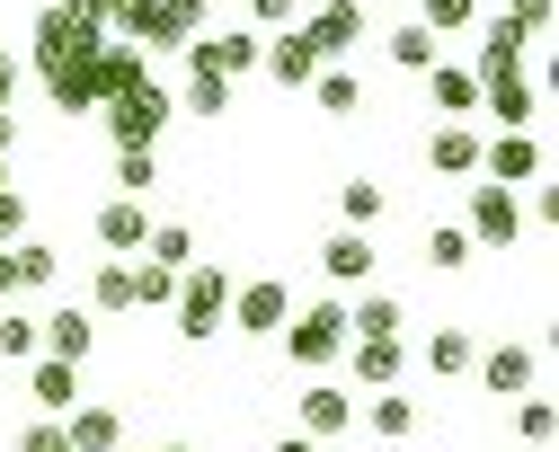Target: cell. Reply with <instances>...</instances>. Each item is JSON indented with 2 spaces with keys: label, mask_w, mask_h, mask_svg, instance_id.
<instances>
[{
  "label": "cell",
  "mask_w": 559,
  "mask_h": 452,
  "mask_svg": "<svg viewBox=\"0 0 559 452\" xmlns=\"http://www.w3.org/2000/svg\"><path fill=\"white\" fill-rule=\"evenodd\" d=\"M169 311H178V337H187V346H214V337H223V311H231V266H223V258H195V266L178 275V301H169Z\"/></svg>",
  "instance_id": "cell-1"
},
{
  "label": "cell",
  "mask_w": 559,
  "mask_h": 452,
  "mask_svg": "<svg viewBox=\"0 0 559 452\" xmlns=\"http://www.w3.org/2000/svg\"><path fill=\"white\" fill-rule=\"evenodd\" d=\"M275 337H285V355H294L302 372H329V364L346 355V301H337V293L302 301V311H294L285 329H275Z\"/></svg>",
  "instance_id": "cell-2"
},
{
  "label": "cell",
  "mask_w": 559,
  "mask_h": 452,
  "mask_svg": "<svg viewBox=\"0 0 559 452\" xmlns=\"http://www.w3.org/2000/svg\"><path fill=\"white\" fill-rule=\"evenodd\" d=\"M169 90L160 81H143V90H124V98H107V133H116V151H160V133H169Z\"/></svg>",
  "instance_id": "cell-3"
},
{
  "label": "cell",
  "mask_w": 559,
  "mask_h": 452,
  "mask_svg": "<svg viewBox=\"0 0 559 452\" xmlns=\"http://www.w3.org/2000/svg\"><path fill=\"white\" fill-rule=\"evenodd\" d=\"M258 53H266V36H258V27H204V36L187 45V62L204 71V81H249Z\"/></svg>",
  "instance_id": "cell-4"
},
{
  "label": "cell",
  "mask_w": 559,
  "mask_h": 452,
  "mask_svg": "<svg viewBox=\"0 0 559 452\" xmlns=\"http://www.w3.org/2000/svg\"><path fill=\"white\" fill-rule=\"evenodd\" d=\"M240 337H275L294 320V293H285V275H249V284H231V311H223Z\"/></svg>",
  "instance_id": "cell-5"
},
{
  "label": "cell",
  "mask_w": 559,
  "mask_h": 452,
  "mask_svg": "<svg viewBox=\"0 0 559 452\" xmlns=\"http://www.w3.org/2000/svg\"><path fill=\"white\" fill-rule=\"evenodd\" d=\"M471 249H515L524 240V204H515V187H471Z\"/></svg>",
  "instance_id": "cell-6"
},
{
  "label": "cell",
  "mask_w": 559,
  "mask_h": 452,
  "mask_svg": "<svg viewBox=\"0 0 559 452\" xmlns=\"http://www.w3.org/2000/svg\"><path fill=\"white\" fill-rule=\"evenodd\" d=\"M107 27H81V19H62V10H36V36H27V62L53 71V62H90Z\"/></svg>",
  "instance_id": "cell-7"
},
{
  "label": "cell",
  "mask_w": 559,
  "mask_h": 452,
  "mask_svg": "<svg viewBox=\"0 0 559 452\" xmlns=\"http://www.w3.org/2000/svg\"><path fill=\"white\" fill-rule=\"evenodd\" d=\"M542 142L533 133H498V142H479V178L488 187H542Z\"/></svg>",
  "instance_id": "cell-8"
},
{
  "label": "cell",
  "mask_w": 559,
  "mask_h": 452,
  "mask_svg": "<svg viewBox=\"0 0 559 452\" xmlns=\"http://www.w3.org/2000/svg\"><path fill=\"white\" fill-rule=\"evenodd\" d=\"M204 19H214V0H152V19H143V53H178V45H195L204 36Z\"/></svg>",
  "instance_id": "cell-9"
},
{
  "label": "cell",
  "mask_w": 559,
  "mask_h": 452,
  "mask_svg": "<svg viewBox=\"0 0 559 452\" xmlns=\"http://www.w3.org/2000/svg\"><path fill=\"white\" fill-rule=\"evenodd\" d=\"M373 266H382L373 231H329V240H320V275H329L337 293H365V284H373Z\"/></svg>",
  "instance_id": "cell-10"
},
{
  "label": "cell",
  "mask_w": 559,
  "mask_h": 452,
  "mask_svg": "<svg viewBox=\"0 0 559 452\" xmlns=\"http://www.w3.org/2000/svg\"><path fill=\"white\" fill-rule=\"evenodd\" d=\"M471 372H479V391H488V400H533V382H542V355H533V346H488Z\"/></svg>",
  "instance_id": "cell-11"
},
{
  "label": "cell",
  "mask_w": 559,
  "mask_h": 452,
  "mask_svg": "<svg viewBox=\"0 0 559 452\" xmlns=\"http://www.w3.org/2000/svg\"><path fill=\"white\" fill-rule=\"evenodd\" d=\"M258 71H266L275 90H311V81H320V45H311V27H285V36H266Z\"/></svg>",
  "instance_id": "cell-12"
},
{
  "label": "cell",
  "mask_w": 559,
  "mask_h": 452,
  "mask_svg": "<svg viewBox=\"0 0 559 452\" xmlns=\"http://www.w3.org/2000/svg\"><path fill=\"white\" fill-rule=\"evenodd\" d=\"M143 81H152V53H143V45L98 36V53H90V90H98V107H107V98H124V90H143Z\"/></svg>",
  "instance_id": "cell-13"
},
{
  "label": "cell",
  "mask_w": 559,
  "mask_h": 452,
  "mask_svg": "<svg viewBox=\"0 0 559 452\" xmlns=\"http://www.w3.org/2000/svg\"><path fill=\"white\" fill-rule=\"evenodd\" d=\"M294 417H302V435H311V443H337L346 426H356V391H337V382H302Z\"/></svg>",
  "instance_id": "cell-14"
},
{
  "label": "cell",
  "mask_w": 559,
  "mask_h": 452,
  "mask_svg": "<svg viewBox=\"0 0 559 452\" xmlns=\"http://www.w3.org/2000/svg\"><path fill=\"white\" fill-rule=\"evenodd\" d=\"M36 337H45V355H53V364H90V355H98V320L81 311V301L45 311V320H36Z\"/></svg>",
  "instance_id": "cell-15"
},
{
  "label": "cell",
  "mask_w": 559,
  "mask_h": 452,
  "mask_svg": "<svg viewBox=\"0 0 559 452\" xmlns=\"http://www.w3.org/2000/svg\"><path fill=\"white\" fill-rule=\"evenodd\" d=\"M311 45H320V62H346V53L365 45V0H320Z\"/></svg>",
  "instance_id": "cell-16"
},
{
  "label": "cell",
  "mask_w": 559,
  "mask_h": 452,
  "mask_svg": "<svg viewBox=\"0 0 559 452\" xmlns=\"http://www.w3.org/2000/svg\"><path fill=\"white\" fill-rule=\"evenodd\" d=\"M524 53H533V27H524V19H488V36H479V71H471V81H507V71H524Z\"/></svg>",
  "instance_id": "cell-17"
},
{
  "label": "cell",
  "mask_w": 559,
  "mask_h": 452,
  "mask_svg": "<svg viewBox=\"0 0 559 452\" xmlns=\"http://www.w3.org/2000/svg\"><path fill=\"white\" fill-rule=\"evenodd\" d=\"M346 364H356V382H365V391H400L408 337H346Z\"/></svg>",
  "instance_id": "cell-18"
},
{
  "label": "cell",
  "mask_w": 559,
  "mask_h": 452,
  "mask_svg": "<svg viewBox=\"0 0 559 452\" xmlns=\"http://www.w3.org/2000/svg\"><path fill=\"white\" fill-rule=\"evenodd\" d=\"M479 107L498 116L507 133H524V124L542 116V81H524V71H507V81H479Z\"/></svg>",
  "instance_id": "cell-19"
},
{
  "label": "cell",
  "mask_w": 559,
  "mask_h": 452,
  "mask_svg": "<svg viewBox=\"0 0 559 452\" xmlns=\"http://www.w3.org/2000/svg\"><path fill=\"white\" fill-rule=\"evenodd\" d=\"M427 169L479 187V124H436V133H427Z\"/></svg>",
  "instance_id": "cell-20"
},
{
  "label": "cell",
  "mask_w": 559,
  "mask_h": 452,
  "mask_svg": "<svg viewBox=\"0 0 559 452\" xmlns=\"http://www.w3.org/2000/svg\"><path fill=\"white\" fill-rule=\"evenodd\" d=\"M90 231H98V249L133 258V249L152 240V204H133V195H116V204H98V222H90Z\"/></svg>",
  "instance_id": "cell-21"
},
{
  "label": "cell",
  "mask_w": 559,
  "mask_h": 452,
  "mask_svg": "<svg viewBox=\"0 0 559 452\" xmlns=\"http://www.w3.org/2000/svg\"><path fill=\"white\" fill-rule=\"evenodd\" d=\"M27 391H36V408H45V417H72V408H81V364L36 355V364H27Z\"/></svg>",
  "instance_id": "cell-22"
},
{
  "label": "cell",
  "mask_w": 559,
  "mask_h": 452,
  "mask_svg": "<svg viewBox=\"0 0 559 452\" xmlns=\"http://www.w3.org/2000/svg\"><path fill=\"white\" fill-rule=\"evenodd\" d=\"M346 337H408V301L400 293H356L346 301Z\"/></svg>",
  "instance_id": "cell-23"
},
{
  "label": "cell",
  "mask_w": 559,
  "mask_h": 452,
  "mask_svg": "<svg viewBox=\"0 0 559 452\" xmlns=\"http://www.w3.org/2000/svg\"><path fill=\"white\" fill-rule=\"evenodd\" d=\"M0 275H10V301H19V293H45V284L62 275V249H45V240H19V249H0Z\"/></svg>",
  "instance_id": "cell-24"
},
{
  "label": "cell",
  "mask_w": 559,
  "mask_h": 452,
  "mask_svg": "<svg viewBox=\"0 0 559 452\" xmlns=\"http://www.w3.org/2000/svg\"><path fill=\"white\" fill-rule=\"evenodd\" d=\"M417 417H427V408H417L408 391H365V408H356V426H373L382 443H408V435H417Z\"/></svg>",
  "instance_id": "cell-25"
},
{
  "label": "cell",
  "mask_w": 559,
  "mask_h": 452,
  "mask_svg": "<svg viewBox=\"0 0 559 452\" xmlns=\"http://www.w3.org/2000/svg\"><path fill=\"white\" fill-rule=\"evenodd\" d=\"M417 364H427L436 382H462V372L479 364V337H471V329H427V346H417Z\"/></svg>",
  "instance_id": "cell-26"
},
{
  "label": "cell",
  "mask_w": 559,
  "mask_h": 452,
  "mask_svg": "<svg viewBox=\"0 0 559 452\" xmlns=\"http://www.w3.org/2000/svg\"><path fill=\"white\" fill-rule=\"evenodd\" d=\"M427 98L444 107V124H471V116H479V81H471L462 62H436V71H427Z\"/></svg>",
  "instance_id": "cell-27"
},
{
  "label": "cell",
  "mask_w": 559,
  "mask_h": 452,
  "mask_svg": "<svg viewBox=\"0 0 559 452\" xmlns=\"http://www.w3.org/2000/svg\"><path fill=\"white\" fill-rule=\"evenodd\" d=\"M62 443L72 452H116L124 443V408H72L62 417Z\"/></svg>",
  "instance_id": "cell-28"
},
{
  "label": "cell",
  "mask_w": 559,
  "mask_h": 452,
  "mask_svg": "<svg viewBox=\"0 0 559 452\" xmlns=\"http://www.w3.org/2000/svg\"><path fill=\"white\" fill-rule=\"evenodd\" d=\"M311 98H320V116H365V81H356V71H346V62H320V81H311Z\"/></svg>",
  "instance_id": "cell-29"
},
{
  "label": "cell",
  "mask_w": 559,
  "mask_h": 452,
  "mask_svg": "<svg viewBox=\"0 0 559 452\" xmlns=\"http://www.w3.org/2000/svg\"><path fill=\"white\" fill-rule=\"evenodd\" d=\"M116 311H133V266H124V258H107V266L90 275V320H116Z\"/></svg>",
  "instance_id": "cell-30"
},
{
  "label": "cell",
  "mask_w": 559,
  "mask_h": 452,
  "mask_svg": "<svg viewBox=\"0 0 559 452\" xmlns=\"http://www.w3.org/2000/svg\"><path fill=\"white\" fill-rule=\"evenodd\" d=\"M143 266H169V275H187V266H195V231H187V222H152Z\"/></svg>",
  "instance_id": "cell-31"
},
{
  "label": "cell",
  "mask_w": 559,
  "mask_h": 452,
  "mask_svg": "<svg viewBox=\"0 0 559 452\" xmlns=\"http://www.w3.org/2000/svg\"><path fill=\"white\" fill-rule=\"evenodd\" d=\"M382 204H391V195H382L373 178H346V187H337V231H373Z\"/></svg>",
  "instance_id": "cell-32"
},
{
  "label": "cell",
  "mask_w": 559,
  "mask_h": 452,
  "mask_svg": "<svg viewBox=\"0 0 559 452\" xmlns=\"http://www.w3.org/2000/svg\"><path fill=\"white\" fill-rule=\"evenodd\" d=\"M178 116H204V124H223L231 116V81H204V71H187V90L169 98Z\"/></svg>",
  "instance_id": "cell-33"
},
{
  "label": "cell",
  "mask_w": 559,
  "mask_h": 452,
  "mask_svg": "<svg viewBox=\"0 0 559 452\" xmlns=\"http://www.w3.org/2000/svg\"><path fill=\"white\" fill-rule=\"evenodd\" d=\"M45 90H53V107H62V116H90V107H98L90 62H53V71H45Z\"/></svg>",
  "instance_id": "cell-34"
},
{
  "label": "cell",
  "mask_w": 559,
  "mask_h": 452,
  "mask_svg": "<svg viewBox=\"0 0 559 452\" xmlns=\"http://www.w3.org/2000/svg\"><path fill=\"white\" fill-rule=\"evenodd\" d=\"M382 53H391L400 71H417V81H427V71H436V36L417 27V19H408V27H391V36H382Z\"/></svg>",
  "instance_id": "cell-35"
},
{
  "label": "cell",
  "mask_w": 559,
  "mask_h": 452,
  "mask_svg": "<svg viewBox=\"0 0 559 452\" xmlns=\"http://www.w3.org/2000/svg\"><path fill=\"white\" fill-rule=\"evenodd\" d=\"M36 355H45L36 311H19V301H10V311H0V364H36Z\"/></svg>",
  "instance_id": "cell-36"
},
{
  "label": "cell",
  "mask_w": 559,
  "mask_h": 452,
  "mask_svg": "<svg viewBox=\"0 0 559 452\" xmlns=\"http://www.w3.org/2000/svg\"><path fill=\"white\" fill-rule=\"evenodd\" d=\"M427 266H436V275L471 266V231H462V222H427Z\"/></svg>",
  "instance_id": "cell-37"
},
{
  "label": "cell",
  "mask_w": 559,
  "mask_h": 452,
  "mask_svg": "<svg viewBox=\"0 0 559 452\" xmlns=\"http://www.w3.org/2000/svg\"><path fill=\"white\" fill-rule=\"evenodd\" d=\"M116 187H124L133 204H152V187H160V151H116Z\"/></svg>",
  "instance_id": "cell-38"
},
{
  "label": "cell",
  "mask_w": 559,
  "mask_h": 452,
  "mask_svg": "<svg viewBox=\"0 0 559 452\" xmlns=\"http://www.w3.org/2000/svg\"><path fill=\"white\" fill-rule=\"evenodd\" d=\"M408 10H417V27H427V36H462V27L479 19V0H408Z\"/></svg>",
  "instance_id": "cell-39"
},
{
  "label": "cell",
  "mask_w": 559,
  "mask_h": 452,
  "mask_svg": "<svg viewBox=\"0 0 559 452\" xmlns=\"http://www.w3.org/2000/svg\"><path fill=\"white\" fill-rule=\"evenodd\" d=\"M133 301H143V311H169V301H178V275H169V266H133Z\"/></svg>",
  "instance_id": "cell-40"
},
{
  "label": "cell",
  "mask_w": 559,
  "mask_h": 452,
  "mask_svg": "<svg viewBox=\"0 0 559 452\" xmlns=\"http://www.w3.org/2000/svg\"><path fill=\"white\" fill-rule=\"evenodd\" d=\"M19 240H27V195L0 187V249H19Z\"/></svg>",
  "instance_id": "cell-41"
},
{
  "label": "cell",
  "mask_w": 559,
  "mask_h": 452,
  "mask_svg": "<svg viewBox=\"0 0 559 452\" xmlns=\"http://www.w3.org/2000/svg\"><path fill=\"white\" fill-rule=\"evenodd\" d=\"M19 452H72V443H62V417H36V426L19 435Z\"/></svg>",
  "instance_id": "cell-42"
},
{
  "label": "cell",
  "mask_w": 559,
  "mask_h": 452,
  "mask_svg": "<svg viewBox=\"0 0 559 452\" xmlns=\"http://www.w3.org/2000/svg\"><path fill=\"white\" fill-rule=\"evenodd\" d=\"M19 90H27V62H19L10 45H0V116H10V98H19Z\"/></svg>",
  "instance_id": "cell-43"
},
{
  "label": "cell",
  "mask_w": 559,
  "mask_h": 452,
  "mask_svg": "<svg viewBox=\"0 0 559 452\" xmlns=\"http://www.w3.org/2000/svg\"><path fill=\"white\" fill-rule=\"evenodd\" d=\"M515 426H524V443H550V400H524Z\"/></svg>",
  "instance_id": "cell-44"
},
{
  "label": "cell",
  "mask_w": 559,
  "mask_h": 452,
  "mask_svg": "<svg viewBox=\"0 0 559 452\" xmlns=\"http://www.w3.org/2000/svg\"><path fill=\"white\" fill-rule=\"evenodd\" d=\"M249 19L258 27H294V0H249Z\"/></svg>",
  "instance_id": "cell-45"
},
{
  "label": "cell",
  "mask_w": 559,
  "mask_h": 452,
  "mask_svg": "<svg viewBox=\"0 0 559 452\" xmlns=\"http://www.w3.org/2000/svg\"><path fill=\"white\" fill-rule=\"evenodd\" d=\"M507 19H524V27L542 36V19H550V0H515V10H507Z\"/></svg>",
  "instance_id": "cell-46"
},
{
  "label": "cell",
  "mask_w": 559,
  "mask_h": 452,
  "mask_svg": "<svg viewBox=\"0 0 559 452\" xmlns=\"http://www.w3.org/2000/svg\"><path fill=\"white\" fill-rule=\"evenodd\" d=\"M275 452H329V443H311V435H275Z\"/></svg>",
  "instance_id": "cell-47"
},
{
  "label": "cell",
  "mask_w": 559,
  "mask_h": 452,
  "mask_svg": "<svg viewBox=\"0 0 559 452\" xmlns=\"http://www.w3.org/2000/svg\"><path fill=\"white\" fill-rule=\"evenodd\" d=\"M10 151H19V116H0V160H10Z\"/></svg>",
  "instance_id": "cell-48"
},
{
  "label": "cell",
  "mask_w": 559,
  "mask_h": 452,
  "mask_svg": "<svg viewBox=\"0 0 559 452\" xmlns=\"http://www.w3.org/2000/svg\"><path fill=\"white\" fill-rule=\"evenodd\" d=\"M0 301H10V275H0Z\"/></svg>",
  "instance_id": "cell-49"
},
{
  "label": "cell",
  "mask_w": 559,
  "mask_h": 452,
  "mask_svg": "<svg viewBox=\"0 0 559 452\" xmlns=\"http://www.w3.org/2000/svg\"><path fill=\"white\" fill-rule=\"evenodd\" d=\"M160 452H187V443H160Z\"/></svg>",
  "instance_id": "cell-50"
}]
</instances>
